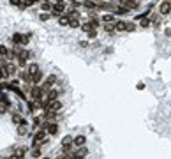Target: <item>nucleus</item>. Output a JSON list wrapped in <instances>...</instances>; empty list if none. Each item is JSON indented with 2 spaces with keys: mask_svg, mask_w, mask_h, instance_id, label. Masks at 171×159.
Returning <instances> with one entry per match:
<instances>
[{
  "mask_svg": "<svg viewBox=\"0 0 171 159\" xmlns=\"http://www.w3.org/2000/svg\"><path fill=\"white\" fill-rule=\"evenodd\" d=\"M44 141H46V129H41V131L35 133V136H34V143H32V147L37 148V147H41Z\"/></svg>",
  "mask_w": 171,
  "mask_h": 159,
  "instance_id": "nucleus-1",
  "label": "nucleus"
},
{
  "mask_svg": "<svg viewBox=\"0 0 171 159\" xmlns=\"http://www.w3.org/2000/svg\"><path fill=\"white\" fill-rule=\"evenodd\" d=\"M42 94H44V88L39 87V85H35V87L30 88V95H32V99H35V101H41L42 99Z\"/></svg>",
  "mask_w": 171,
  "mask_h": 159,
  "instance_id": "nucleus-2",
  "label": "nucleus"
},
{
  "mask_svg": "<svg viewBox=\"0 0 171 159\" xmlns=\"http://www.w3.org/2000/svg\"><path fill=\"white\" fill-rule=\"evenodd\" d=\"M55 83H57V76H55V74H50V76H48V78L44 80V85H42V88H44V90L48 92V90H51V88H53V85H55Z\"/></svg>",
  "mask_w": 171,
  "mask_h": 159,
  "instance_id": "nucleus-3",
  "label": "nucleus"
},
{
  "mask_svg": "<svg viewBox=\"0 0 171 159\" xmlns=\"http://www.w3.org/2000/svg\"><path fill=\"white\" fill-rule=\"evenodd\" d=\"M159 12L161 14H169L171 12V0H162L159 5Z\"/></svg>",
  "mask_w": 171,
  "mask_h": 159,
  "instance_id": "nucleus-4",
  "label": "nucleus"
},
{
  "mask_svg": "<svg viewBox=\"0 0 171 159\" xmlns=\"http://www.w3.org/2000/svg\"><path fill=\"white\" fill-rule=\"evenodd\" d=\"M72 138L71 136H65L64 140H62V148H64V154H69L71 152V145H72Z\"/></svg>",
  "mask_w": 171,
  "mask_h": 159,
  "instance_id": "nucleus-5",
  "label": "nucleus"
},
{
  "mask_svg": "<svg viewBox=\"0 0 171 159\" xmlns=\"http://www.w3.org/2000/svg\"><path fill=\"white\" fill-rule=\"evenodd\" d=\"M44 129H46L48 134H57V133H58V126H57L55 122H48V124H44Z\"/></svg>",
  "mask_w": 171,
  "mask_h": 159,
  "instance_id": "nucleus-6",
  "label": "nucleus"
},
{
  "mask_svg": "<svg viewBox=\"0 0 171 159\" xmlns=\"http://www.w3.org/2000/svg\"><path fill=\"white\" fill-rule=\"evenodd\" d=\"M62 108V103L58 101V99H55V101H51V103H48V106L44 108V110H50V111H58Z\"/></svg>",
  "mask_w": 171,
  "mask_h": 159,
  "instance_id": "nucleus-7",
  "label": "nucleus"
},
{
  "mask_svg": "<svg viewBox=\"0 0 171 159\" xmlns=\"http://www.w3.org/2000/svg\"><path fill=\"white\" fill-rule=\"evenodd\" d=\"M64 9H65V5H64V2H57L55 5H53V16H60L62 12H64Z\"/></svg>",
  "mask_w": 171,
  "mask_h": 159,
  "instance_id": "nucleus-8",
  "label": "nucleus"
},
{
  "mask_svg": "<svg viewBox=\"0 0 171 159\" xmlns=\"http://www.w3.org/2000/svg\"><path fill=\"white\" fill-rule=\"evenodd\" d=\"M28 57H30V53L28 51H21L20 55H18V62H20V65H25L27 60H28Z\"/></svg>",
  "mask_w": 171,
  "mask_h": 159,
  "instance_id": "nucleus-9",
  "label": "nucleus"
},
{
  "mask_svg": "<svg viewBox=\"0 0 171 159\" xmlns=\"http://www.w3.org/2000/svg\"><path fill=\"white\" fill-rule=\"evenodd\" d=\"M120 2L127 7V9H136V7H138V0H120Z\"/></svg>",
  "mask_w": 171,
  "mask_h": 159,
  "instance_id": "nucleus-10",
  "label": "nucleus"
},
{
  "mask_svg": "<svg viewBox=\"0 0 171 159\" xmlns=\"http://www.w3.org/2000/svg\"><path fill=\"white\" fill-rule=\"evenodd\" d=\"M12 42H14V46H18V44H25V37H23L21 34H14V35H12Z\"/></svg>",
  "mask_w": 171,
  "mask_h": 159,
  "instance_id": "nucleus-11",
  "label": "nucleus"
},
{
  "mask_svg": "<svg viewBox=\"0 0 171 159\" xmlns=\"http://www.w3.org/2000/svg\"><path fill=\"white\" fill-rule=\"evenodd\" d=\"M57 118V111H50V110H46V113H44V120L46 122H53Z\"/></svg>",
  "mask_w": 171,
  "mask_h": 159,
  "instance_id": "nucleus-12",
  "label": "nucleus"
},
{
  "mask_svg": "<svg viewBox=\"0 0 171 159\" xmlns=\"http://www.w3.org/2000/svg\"><path fill=\"white\" fill-rule=\"evenodd\" d=\"M115 30H127V23H125V21L117 20L115 21Z\"/></svg>",
  "mask_w": 171,
  "mask_h": 159,
  "instance_id": "nucleus-13",
  "label": "nucleus"
},
{
  "mask_svg": "<svg viewBox=\"0 0 171 159\" xmlns=\"http://www.w3.org/2000/svg\"><path fill=\"white\" fill-rule=\"evenodd\" d=\"M41 80H42V73H41V71H37V73L32 74V83H34V85H37Z\"/></svg>",
  "mask_w": 171,
  "mask_h": 159,
  "instance_id": "nucleus-14",
  "label": "nucleus"
},
{
  "mask_svg": "<svg viewBox=\"0 0 171 159\" xmlns=\"http://www.w3.org/2000/svg\"><path fill=\"white\" fill-rule=\"evenodd\" d=\"M4 69H5L7 76H11V74H14V73H16V67H14L12 64H5V65H4Z\"/></svg>",
  "mask_w": 171,
  "mask_h": 159,
  "instance_id": "nucleus-15",
  "label": "nucleus"
},
{
  "mask_svg": "<svg viewBox=\"0 0 171 159\" xmlns=\"http://www.w3.org/2000/svg\"><path fill=\"white\" fill-rule=\"evenodd\" d=\"M83 5H85L87 9H97V7H99V4H95V2H92V0H85Z\"/></svg>",
  "mask_w": 171,
  "mask_h": 159,
  "instance_id": "nucleus-16",
  "label": "nucleus"
},
{
  "mask_svg": "<svg viewBox=\"0 0 171 159\" xmlns=\"http://www.w3.org/2000/svg\"><path fill=\"white\" fill-rule=\"evenodd\" d=\"M69 16H67V14H60V16H58V23H60V25H64V27H65V25H69Z\"/></svg>",
  "mask_w": 171,
  "mask_h": 159,
  "instance_id": "nucleus-17",
  "label": "nucleus"
},
{
  "mask_svg": "<svg viewBox=\"0 0 171 159\" xmlns=\"http://www.w3.org/2000/svg\"><path fill=\"white\" fill-rule=\"evenodd\" d=\"M85 141H87V138H85V136H78V138H74V141H72V143H74V145H78V147H83V145H85Z\"/></svg>",
  "mask_w": 171,
  "mask_h": 159,
  "instance_id": "nucleus-18",
  "label": "nucleus"
},
{
  "mask_svg": "<svg viewBox=\"0 0 171 159\" xmlns=\"http://www.w3.org/2000/svg\"><path fill=\"white\" fill-rule=\"evenodd\" d=\"M27 71H28V74H30V76H32V74H34V73H37V71H39V65H37V64H30Z\"/></svg>",
  "mask_w": 171,
  "mask_h": 159,
  "instance_id": "nucleus-19",
  "label": "nucleus"
},
{
  "mask_svg": "<svg viewBox=\"0 0 171 159\" xmlns=\"http://www.w3.org/2000/svg\"><path fill=\"white\" fill-rule=\"evenodd\" d=\"M25 152H27V148H25V147H20L18 150H16V154H14V156H16L18 159H23V156H25Z\"/></svg>",
  "mask_w": 171,
  "mask_h": 159,
  "instance_id": "nucleus-20",
  "label": "nucleus"
},
{
  "mask_svg": "<svg viewBox=\"0 0 171 159\" xmlns=\"http://www.w3.org/2000/svg\"><path fill=\"white\" fill-rule=\"evenodd\" d=\"M69 27H71V28H78V27H80L78 18H71V20H69Z\"/></svg>",
  "mask_w": 171,
  "mask_h": 159,
  "instance_id": "nucleus-21",
  "label": "nucleus"
},
{
  "mask_svg": "<svg viewBox=\"0 0 171 159\" xmlns=\"http://www.w3.org/2000/svg\"><path fill=\"white\" fill-rule=\"evenodd\" d=\"M102 21H106V23H115V16H113V14H104V16H102Z\"/></svg>",
  "mask_w": 171,
  "mask_h": 159,
  "instance_id": "nucleus-22",
  "label": "nucleus"
},
{
  "mask_svg": "<svg viewBox=\"0 0 171 159\" xmlns=\"http://www.w3.org/2000/svg\"><path fill=\"white\" fill-rule=\"evenodd\" d=\"M18 134H20V136L27 134V126H25V122H23V124H20V129H18Z\"/></svg>",
  "mask_w": 171,
  "mask_h": 159,
  "instance_id": "nucleus-23",
  "label": "nucleus"
},
{
  "mask_svg": "<svg viewBox=\"0 0 171 159\" xmlns=\"http://www.w3.org/2000/svg\"><path fill=\"white\" fill-rule=\"evenodd\" d=\"M7 55H9V50H7L5 46L0 44V57H5V58H7Z\"/></svg>",
  "mask_w": 171,
  "mask_h": 159,
  "instance_id": "nucleus-24",
  "label": "nucleus"
},
{
  "mask_svg": "<svg viewBox=\"0 0 171 159\" xmlns=\"http://www.w3.org/2000/svg\"><path fill=\"white\" fill-rule=\"evenodd\" d=\"M34 4H35V0H23V2H21V7H30Z\"/></svg>",
  "mask_w": 171,
  "mask_h": 159,
  "instance_id": "nucleus-25",
  "label": "nucleus"
},
{
  "mask_svg": "<svg viewBox=\"0 0 171 159\" xmlns=\"http://www.w3.org/2000/svg\"><path fill=\"white\" fill-rule=\"evenodd\" d=\"M41 7H42V11H50L51 9L50 2H46V0H44V2H41Z\"/></svg>",
  "mask_w": 171,
  "mask_h": 159,
  "instance_id": "nucleus-26",
  "label": "nucleus"
},
{
  "mask_svg": "<svg viewBox=\"0 0 171 159\" xmlns=\"http://www.w3.org/2000/svg\"><path fill=\"white\" fill-rule=\"evenodd\" d=\"M12 122L14 124H23V118L20 115H12Z\"/></svg>",
  "mask_w": 171,
  "mask_h": 159,
  "instance_id": "nucleus-27",
  "label": "nucleus"
},
{
  "mask_svg": "<svg viewBox=\"0 0 171 159\" xmlns=\"http://www.w3.org/2000/svg\"><path fill=\"white\" fill-rule=\"evenodd\" d=\"M104 30L106 32H113L115 30V23H113V25H111V23H106V25H104Z\"/></svg>",
  "mask_w": 171,
  "mask_h": 159,
  "instance_id": "nucleus-28",
  "label": "nucleus"
},
{
  "mask_svg": "<svg viewBox=\"0 0 171 159\" xmlns=\"http://www.w3.org/2000/svg\"><path fill=\"white\" fill-rule=\"evenodd\" d=\"M7 106H9V104H5V103H0V115H4V113L7 111Z\"/></svg>",
  "mask_w": 171,
  "mask_h": 159,
  "instance_id": "nucleus-29",
  "label": "nucleus"
},
{
  "mask_svg": "<svg viewBox=\"0 0 171 159\" xmlns=\"http://www.w3.org/2000/svg\"><path fill=\"white\" fill-rule=\"evenodd\" d=\"M76 154H78V156H80V157H85V156H87V154H88V150H87V148H81L80 152H76Z\"/></svg>",
  "mask_w": 171,
  "mask_h": 159,
  "instance_id": "nucleus-30",
  "label": "nucleus"
},
{
  "mask_svg": "<svg viewBox=\"0 0 171 159\" xmlns=\"http://www.w3.org/2000/svg\"><path fill=\"white\" fill-rule=\"evenodd\" d=\"M81 28H83V30H85V32H88V30H90V28H94V25H92V23H85V25H83Z\"/></svg>",
  "mask_w": 171,
  "mask_h": 159,
  "instance_id": "nucleus-31",
  "label": "nucleus"
},
{
  "mask_svg": "<svg viewBox=\"0 0 171 159\" xmlns=\"http://www.w3.org/2000/svg\"><path fill=\"white\" fill-rule=\"evenodd\" d=\"M113 11H115L117 14H125V12H127V11H125V9H120V7H115V9H113Z\"/></svg>",
  "mask_w": 171,
  "mask_h": 159,
  "instance_id": "nucleus-32",
  "label": "nucleus"
},
{
  "mask_svg": "<svg viewBox=\"0 0 171 159\" xmlns=\"http://www.w3.org/2000/svg\"><path fill=\"white\" fill-rule=\"evenodd\" d=\"M39 157H41V150L35 148V150H34V159H39Z\"/></svg>",
  "mask_w": 171,
  "mask_h": 159,
  "instance_id": "nucleus-33",
  "label": "nucleus"
},
{
  "mask_svg": "<svg viewBox=\"0 0 171 159\" xmlns=\"http://www.w3.org/2000/svg\"><path fill=\"white\" fill-rule=\"evenodd\" d=\"M88 35H90V37H95V35H97V30H95V28H90V30H88Z\"/></svg>",
  "mask_w": 171,
  "mask_h": 159,
  "instance_id": "nucleus-34",
  "label": "nucleus"
},
{
  "mask_svg": "<svg viewBox=\"0 0 171 159\" xmlns=\"http://www.w3.org/2000/svg\"><path fill=\"white\" fill-rule=\"evenodd\" d=\"M5 76H7V73H5V69H0V81H2V80H4Z\"/></svg>",
  "mask_w": 171,
  "mask_h": 159,
  "instance_id": "nucleus-35",
  "label": "nucleus"
},
{
  "mask_svg": "<svg viewBox=\"0 0 171 159\" xmlns=\"http://www.w3.org/2000/svg\"><path fill=\"white\" fill-rule=\"evenodd\" d=\"M11 5H21V0H11Z\"/></svg>",
  "mask_w": 171,
  "mask_h": 159,
  "instance_id": "nucleus-36",
  "label": "nucleus"
},
{
  "mask_svg": "<svg viewBox=\"0 0 171 159\" xmlns=\"http://www.w3.org/2000/svg\"><path fill=\"white\" fill-rule=\"evenodd\" d=\"M94 27H99V20H95V18H92V21H90Z\"/></svg>",
  "mask_w": 171,
  "mask_h": 159,
  "instance_id": "nucleus-37",
  "label": "nucleus"
},
{
  "mask_svg": "<svg viewBox=\"0 0 171 159\" xmlns=\"http://www.w3.org/2000/svg\"><path fill=\"white\" fill-rule=\"evenodd\" d=\"M48 18H50V14H44V12L41 14V20H42V21H46V20H48Z\"/></svg>",
  "mask_w": 171,
  "mask_h": 159,
  "instance_id": "nucleus-38",
  "label": "nucleus"
},
{
  "mask_svg": "<svg viewBox=\"0 0 171 159\" xmlns=\"http://www.w3.org/2000/svg\"><path fill=\"white\" fill-rule=\"evenodd\" d=\"M41 124V118H35V120H34V127H37Z\"/></svg>",
  "mask_w": 171,
  "mask_h": 159,
  "instance_id": "nucleus-39",
  "label": "nucleus"
},
{
  "mask_svg": "<svg viewBox=\"0 0 171 159\" xmlns=\"http://www.w3.org/2000/svg\"><path fill=\"white\" fill-rule=\"evenodd\" d=\"M148 25V20H141V27H146Z\"/></svg>",
  "mask_w": 171,
  "mask_h": 159,
  "instance_id": "nucleus-40",
  "label": "nucleus"
},
{
  "mask_svg": "<svg viewBox=\"0 0 171 159\" xmlns=\"http://www.w3.org/2000/svg\"><path fill=\"white\" fill-rule=\"evenodd\" d=\"M42 159H50V157H42Z\"/></svg>",
  "mask_w": 171,
  "mask_h": 159,
  "instance_id": "nucleus-41",
  "label": "nucleus"
},
{
  "mask_svg": "<svg viewBox=\"0 0 171 159\" xmlns=\"http://www.w3.org/2000/svg\"><path fill=\"white\" fill-rule=\"evenodd\" d=\"M35 2H37V0H35ZM41 2H44V0H41Z\"/></svg>",
  "mask_w": 171,
  "mask_h": 159,
  "instance_id": "nucleus-42",
  "label": "nucleus"
},
{
  "mask_svg": "<svg viewBox=\"0 0 171 159\" xmlns=\"http://www.w3.org/2000/svg\"><path fill=\"white\" fill-rule=\"evenodd\" d=\"M69 2H74V0H69Z\"/></svg>",
  "mask_w": 171,
  "mask_h": 159,
  "instance_id": "nucleus-43",
  "label": "nucleus"
}]
</instances>
